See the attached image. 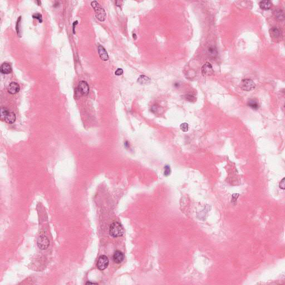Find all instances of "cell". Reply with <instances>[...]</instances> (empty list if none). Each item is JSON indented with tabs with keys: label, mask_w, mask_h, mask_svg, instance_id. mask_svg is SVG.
<instances>
[{
	"label": "cell",
	"mask_w": 285,
	"mask_h": 285,
	"mask_svg": "<svg viewBox=\"0 0 285 285\" xmlns=\"http://www.w3.org/2000/svg\"><path fill=\"white\" fill-rule=\"evenodd\" d=\"M180 129L184 132H187L189 130V125L187 123H183L181 124L180 125Z\"/></svg>",
	"instance_id": "obj_20"
},
{
	"label": "cell",
	"mask_w": 285,
	"mask_h": 285,
	"mask_svg": "<svg viewBox=\"0 0 285 285\" xmlns=\"http://www.w3.org/2000/svg\"><path fill=\"white\" fill-rule=\"evenodd\" d=\"M151 81L150 78L145 76V75H140V77L138 79V81L141 84H148Z\"/></svg>",
	"instance_id": "obj_18"
},
{
	"label": "cell",
	"mask_w": 285,
	"mask_h": 285,
	"mask_svg": "<svg viewBox=\"0 0 285 285\" xmlns=\"http://www.w3.org/2000/svg\"><path fill=\"white\" fill-rule=\"evenodd\" d=\"M32 18H36V19H37L40 23H41L43 22V16L41 15V14H40V13H36V14H34L33 15H32Z\"/></svg>",
	"instance_id": "obj_21"
},
{
	"label": "cell",
	"mask_w": 285,
	"mask_h": 285,
	"mask_svg": "<svg viewBox=\"0 0 285 285\" xmlns=\"http://www.w3.org/2000/svg\"><path fill=\"white\" fill-rule=\"evenodd\" d=\"M279 187L281 188V189H285V178H283V179L281 180V182H280V185H279Z\"/></svg>",
	"instance_id": "obj_25"
},
{
	"label": "cell",
	"mask_w": 285,
	"mask_h": 285,
	"mask_svg": "<svg viewBox=\"0 0 285 285\" xmlns=\"http://www.w3.org/2000/svg\"><path fill=\"white\" fill-rule=\"evenodd\" d=\"M186 98L188 101H190V102H194L197 99V97L195 94L193 93H189L187 94L186 95Z\"/></svg>",
	"instance_id": "obj_19"
},
{
	"label": "cell",
	"mask_w": 285,
	"mask_h": 285,
	"mask_svg": "<svg viewBox=\"0 0 285 285\" xmlns=\"http://www.w3.org/2000/svg\"><path fill=\"white\" fill-rule=\"evenodd\" d=\"M248 106L254 110H257L259 108L258 101L256 100L252 99L248 102Z\"/></svg>",
	"instance_id": "obj_17"
},
{
	"label": "cell",
	"mask_w": 285,
	"mask_h": 285,
	"mask_svg": "<svg viewBox=\"0 0 285 285\" xmlns=\"http://www.w3.org/2000/svg\"><path fill=\"white\" fill-rule=\"evenodd\" d=\"M207 53L209 57L212 59L215 58L218 55V51L216 47L212 45L209 46L207 48Z\"/></svg>",
	"instance_id": "obj_13"
},
{
	"label": "cell",
	"mask_w": 285,
	"mask_h": 285,
	"mask_svg": "<svg viewBox=\"0 0 285 285\" xmlns=\"http://www.w3.org/2000/svg\"><path fill=\"white\" fill-rule=\"evenodd\" d=\"M109 261L107 257L105 255H102L99 257L97 263V267L100 270H104L109 265Z\"/></svg>",
	"instance_id": "obj_8"
},
{
	"label": "cell",
	"mask_w": 285,
	"mask_h": 285,
	"mask_svg": "<svg viewBox=\"0 0 285 285\" xmlns=\"http://www.w3.org/2000/svg\"><path fill=\"white\" fill-rule=\"evenodd\" d=\"M21 19V17L20 16L18 19V22H17V24H16V31H17V33H18V35H20V29H19V25H20V20Z\"/></svg>",
	"instance_id": "obj_24"
},
{
	"label": "cell",
	"mask_w": 285,
	"mask_h": 285,
	"mask_svg": "<svg viewBox=\"0 0 285 285\" xmlns=\"http://www.w3.org/2000/svg\"><path fill=\"white\" fill-rule=\"evenodd\" d=\"M0 71L3 74H9L12 72V68L7 62H3L0 68Z\"/></svg>",
	"instance_id": "obj_14"
},
{
	"label": "cell",
	"mask_w": 285,
	"mask_h": 285,
	"mask_svg": "<svg viewBox=\"0 0 285 285\" xmlns=\"http://www.w3.org/2000/svg\"><path fill=\"white\" fill-rule=\"evenodd\" d=\"M274 15L275 18H276V20H277L278 21H282L285 19L284 12L282 10H281L280 9H276L274 12Z\"/></svg>",
	"instance_id": "obj_15"
},
{
	"label": "cell",
	"mask_w": 285,
	"mask_h": 285,
	"mask_svg": "<svg viewBox=\"0 0 285 285\" xmlns=\"http://www.w3.org/2000/svg\"><path fill=\"white\" fill-rule=\"evenodd\" d=\"M1 118L9 124H13L16 120L15 114L9 111L6 108H2L1 110Z\"/></svg>",
	"instance_id": "obj_3"
},
{
	"label": "cell",
	"mask_w": 285,
	"mask_h": 285,
	"mask_svg": "<svg viewBox=\"0 0 285 285\" xmlns=\"http://www.w3.org/2000/svg\"><path fill=\"white\" fill-rule=\"evenodd\" d=\"M123 74V70L122 69H120V68L116 70L115 72V74L116 75H117V76H120Z\"/></svg>",
	"instance_id": "obj_23"
},
{
	"label": "cell",
	"mask_w": 285,
	"mask_h": 285,
	"mask_svg": "<svg viewBox=\"0 0 285 285\" xmlns=\"http://www.w3.org/2000/svg\"><path fill=\"white\" fill-rule=\"evenodd\" d=\"M113 258L115 263L119 264L123 261L124 259V255L122 252L120 251H116L114 252Z\"/></svg>",
	"instance_id": "obj_10"
},
{
	"label": "cell",
	"mask_w": 285,
	"mask_h": 285,
	"mask_svg": "<svg viewBox=\"0 0 285 285\" xmlns=\"http://www.w3.org/2000/svg\"><path fill=\"white\" fill-rule=\"evenodd\" d=\"M238 196H239V195H238L237 196V197H235V194H234V195H233V196H232V202H233V201H235V202H236V201H237V198H238Z\"/></svg>",
	"instance_id": "obj_26"
},
{
	"label": "cell",
	"mask_w": 285,
	"mask_h": 285,
	"mask_svg": "<svg viewBox=\"0 0 285 285\" xmlns=\"http://www.w3.org/2000/svg\"><path fill=\"white\" fill-rule=\"evenodd\" d=\"M240 87L243 90L249 91L255 88V83L249 79H245L242 80L240 82Z\"/></svg>",
	"instance_id": "obj_6"
},
{
	"label": "cell",
	"mask_w": 285,
	"mask_h": 285,
	"mask_svg": "<svg viewBox=\"0 0 285 285\" xmlns=\"http://www.w3.org/2000/svg\"><path fill=\"white\" fill-rule=\"evenodd\" d=\"M202 73L203 76H211L213 74L212 65L209 62H206L202 68Z\"/></svg>",
	"instance_id": "obj_9"
},
{
	"label": "cell",
	"mask_w": 285,
	"mask_h": 285,
	"mask_svg": "<svg viewBox=\"0 0 285 285\" xmlns=\"http://www.w3.org/2000/svg\"><path fill=\"white\" fill-rule=\"evenodd\" d=\"M124 145L126 147H129V144L128 142H125Z\"/></svg>",
	"instance_id": "obj_29"
},
{
	"label": "cell",
	"mask_w": 285,
	"mask_h": 285,
	"mask_svg": "<svg viewBox=\"0 0 285 285\" xmlns=\"http://www.w3.org/2000/svg\"><path fill=\"white\" fill-rule=\"evenodd\" d=\"M89 93V86L88 84L85 81L79 82L78 86L76 89V95L78 98L82 96L87 95Z\"/></svg>",
	"instance_id": "obj_4"
},
{
	"label": "cell",
	"mask_w": 285,
	"mask_h": 285,
	"mask_svg": "<svg viewBox=\"0 0 285 285\" xmlns=\"http://www.w3.org/2000/svg\"><path fill=\"white\" fill-rule=\"evenodd\" d=\"M78 24V21H75V22H74V24H73V32H74V34H75V25H77Z\"/></svg>",
	"instance_id": "obj_27"
},
{
	"label": "cell",
	"mask_w": 285,
	"mask_h": 285,
	"mask_svg": "<svg viewBox=\"0 0 285 285\" xmlns=\"http://www.w3.org/2000/svg\"><path fill=\"white\" fill-rule=\"evenodd\" d=\"M164 176H168L170 173H171V169H170V167L169 165H166L165 167H164Z\"/></svg>",
	"instance_id": "obj_22"
},
{
	"label": "cell",
	"mask_w": 285,
	"mask_h": 285,
	"mask_svg": "<svg viewBox=\"0 0 285 285\" xmlns=\"http://www.w3.org/2000/svg\"><path fill=\"white\" fill-rule=\"evenodd\" d=\"M20 87L16 82H12L9 84L8 91L11 94H15L19 92Z\"/></svg>",
	"instance_id": "obj_12"
},
{
	"label": "cell",
	"mask_w": 285,
	"mask_h": 285,
	"mask_svg": "<svg viewBox=\"0 0 285 285\" xmlns=\"http://www.w3.org/2000/svg\"><path fill=\"white\" fill-rule=\"evenodd\" d=\"M91 5L95 12L96 17L98 20L101 22L104 21L107 18V14L104 9L96 1H92L91 3Z\"/></svg>",
	"instance_id": "obj_2"
},
{
	"label": "cell",
	"mask_w": 285,
	"mask_h": 285,
	"mask_svg": "<svg viewBox=\"0 0 285 285\" xmlns=\"http://www.w3.org/2000/svg\"><path fill=\"white\" fill-rule=\"evenodd\" d=\"M98 53L102 60L106 61L109 60V56L107 51L105 48L101 45H99L98 46Z\"/></svg>",
	"instance_id": "obj_11"
},
{
	"label": "cell",
	"mask_w": 285,
	"mask_h": 285,
	"mask_svg": "<svg viewBox=\"0 0 285 285\" xmlns=\"http://www.w3.org/2000/svg\"><path fill=\"white\" fill-rule=\"evenodd\" d=\"M86 285H88V284H89V285H90V284H92V285H93V284H97V283H94V282H86Z\"/></svg>",
	"instance_id": "obj_28"
},
{
	"label": "cell",
	"mask_w": 285,
	"mask_h": 285,
	"mask_svg": "<svg viewBox=\"0 0 285 285\" xmlns=\"http://www.w3.org/2000/svg\"><path fill=\"white\" fill-rule=\"evenodd\" d=\"M259 5L262 9L268 10L271 8L272 3L270 1H262L259 2Z\"/></svg>",
	"instance_id": "obj_16"
},
{
	"label": "cell",
	"mask_w": 285,
	"mask_h": 285,
	"mask_svg": "<svg viewBox=\"0 0 285 285\" xmlns=\"http://www.w3.org/2000/svg\"><path fill=\"white\" fill-rule=\"evenodd\" d=\"M133 38L134 40H136V38H137V36H136V34H133Z\"/></svg>",
	"instance_id": "obj_30"
},
{
	"label": "cell",
	"mask_w": 285,
	"mask_h": 285,
	"mask_svg": "<svg viewBox=\"0 0 285 285\" xmlns=\"http://www.w3.org/2000/svg\"><path fill=\"white\" fill-rule=\"evenodd\" d=\"M124 233V231L123 227L120 223L114 222L110 224L109 228V233L111 237L114 238L121 237L123 235Z\"/></svg>",
	"instance_id": "obj_1"
},
{
	"label": "cell",
	"mask_w": 285,
	"mask_h": 285,
	"mask_svg": "<svg viewBox=\"0 0 285 285\" xmlns=\"http://www.w3.org/2000/svg\"><path fill=\"white\" fill-rule=\"evenodd\" d=\"M269 35L271 36V38L275 41L276 42H278L281 41L282 39V32L281 28L278 27H272L269 31Z\"/></svg>",
	"instance_id": "obj_5"
},
{
	"label": "cell",
	"mask_w": 285,
	"mask_h": 285,
	"mask_svg": "<svg viewBox=\"0 0 285 285\" xmlns=\"http://www.w3.org/2000/svg\"><path fill=\"white\" fill-rule=\"evenodd\" d=\"M49 244L50 242L47 237L43 234H40L37 240V245L39 249L41 250L46 249L48 248Z\"/></svg>",
	"instance_id": "obj_7"
}]
</instances>
